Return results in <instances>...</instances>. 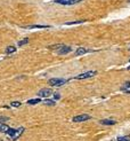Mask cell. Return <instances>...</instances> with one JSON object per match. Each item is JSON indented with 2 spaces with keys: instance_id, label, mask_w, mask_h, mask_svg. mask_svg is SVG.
Wrapping results in <instances>:
<instances>
[{
  "instance_id": "6da1fadb",
  "label": "cell",
  "mask_w": 130,
  "mask_h": 141,
  "mask_svg": "<svg viewBox=\"0 0 130 141\" xmlns=\"http://www.w3.org/2000/svg\"><path fill=\"white\" fill-rule=\"evenodd\" d=\"M68 80L66 79H62V78H52L49 79V82L48 84L50 85V86H62L64 84L66 83Z\"/></svg>"
},
{
  "instance_id": "7a4b0ae2",
  "label": "cell",
  "mask_w": 130,
  "mask_h": 141,
  "mask_svg": "<svg viewBox=\"0 0 130 141\" xmlns=\"http://www.w3.org/2000/svg\"><path fill=\"white\" fill-rule=\"evenodd\" d=\"M91 117L87 114H83V115H79V116H75V117H73V122L74 123H80V122H86V120L90 119Z\"/></svg>"
},
{
  "instance_id": "3957f363",
  "label": "cell",
  "mask_w": 130,
  "mask_h": 141,
  "mask_svg": "<svg viewBox=\"0 0 130 141\" xmlns=\"http://www.w3.org/2000/svg\"><path fill=\"white\" fill-rule=\"evenodd\" d=\"M96 73H97V71H87V72L77 76L75 79H87V78H90V77H94Z\"/></svg>"
},
{
  "instance_id": "277c9868",
  "label": "cell",
  "mask_w": 130,
  "mask_h": 141,
  "mask_svg": "<svg viewBox=\"0 0 130 141\" xmlns=\"http://www.w3.org/2000/svg\"><path fill=\"white\" fill-rule=\"evenodd\" d=\"M52 91L50 88H42L38 92V95H39L40 98H48V96L52 95Z\"/></svg>"
},
{
  "instance_id": "5b68a950",
  "label": "cell",
  "mask_w": 130,
  "mask_h": 141,
  "mask_svg": "<svg viewBox=\"0 0 130 141\" xmlns=\"http://www.w3.org/2000/svg\"><path fill=\"white\" fill-rule=\"evenodd\" d=\"M71 51H72V48H71V47H70V46H65V45H64L61 49H58L57 53L59 54V55H65V54H68Z\"/></svg>"
},
{
  "instance_id": "8992f818",
  "label": "cell",
  "mask_w": 130,
  "mask_h": 141,
  "mask_svg": "<svg viewBox=\"0 0 130 141\" xmlns=\"http://www.w3.org/2000/svg\"><path fill=\"white\" fill-rule=\"evenodd\" d=\"M49 28V25H39V24H33V25H24L23 29H46Z\"/></svg>"
},
{
  "instance_id": "52a82bcc",
  "label": "cell",
  "mask_w": 130,
  "mask_h": 141,
  "mask_svg": "<svg viewBox=\"0 0 130 141\" xmlns=\"http://www.w3.org/2000/svg\"><path fill=\"white\" fill-rule=\"evenodd\" d=\"M23 132H24V127H20V129H17V130L15 131V133H14V135L11 136V139H13V140H16V139L21 135Z\"/></svg>"
},
{
  "instance_id": "ba28073f",
  "label": "cell",
  "mask_w": 130,
  "mask_h": 141,
  "mask_svg": "<svg viewBox=\"0 0 130 141\" xmlns=\"http://www.w3.org/2000/svg\"><path fill=\"white\" fill-rule=\"evenodd\" d=\"M115 120L113 119H103L100 120V124H103V125H115Z\"/></svg>"
},
{
  "instance_id": "9c48e42d",
  "label": "cell",
  "mask_w": 130,
  "mask_h": 141,
  "mask_svg": "<svg viewBox=\"0 0 130 141\" xmlns=\"http://www.w3.org/2000/svg\"><path fill=\"white\" fill-rule=\"evenodd\" d=\"M86 53H88V49H87V48L80 47V48H78V49L75 51V55L79 56V55H83V54H86Z\"/></svg>"
},
{
  "instance_id": "30bf717a",
  "label": "cell",
  "mask_w": 130,
  "mask_h": 141,
  "mask_svg": "<svg viewBox=\"0 0 130 141\" xmlns=\"http://www.w3.org/2000/svg\"><path fill=\"white\" fill-rule=\"evenodd\" d=\"M8 130H9V126H7L4 123H0V132L1 133H7Z\"/></svg>"
},
{
  "instance_id": "8fae6325",
  "label": "cell",
  "mask_w": 130,
  "mask_h": 141,
  "mask_svg": "<svg viewBox=\"0 0 130 141\" xmlns=\"http://www.w3.org/2000/svg\"><path fill=\"white\" fill-rule=\"evenodd\" d=\"M54 2L61 5H71V0H54Z\"/></svg>"
},
{
  "instance_id": "7c38bea8",
  "label": "cell",
  "mask_w": 130,
  "mask_h": 141,
  "mask_svg": "<svg viewBox=\"0 0 130 141\" xmlns=\"http://www.w3.org/2000/svg\"><path fill=\"white\" fill-rule=\"evenodd\" d=\"M63 46H64L63 44H56V45H52V46H49L48 48H50V49H61Z\"/></svg>"
},
{
  "instance_id": "4fadbf2b",
  "label": "cell",
  "mask_w": 130,
  "mask_h": 141,
  "mask_svg": "<svg viewBox=\"0 0 130 141\" xmlns=\"http://www.w3.org/2000/svg\"><path fill=\"white\" fill-rule=\"evenodd\" d=\"M14 52H16V48L14 46H8L6 48V53L7 54H10V53H14Z\"/></svg>"
},
{
  "instance_id": "5bb4252c",
  "label": "cell",
  "mask_w": 130,
  "mask_h": 141,
  "mask_svg": "<svg viewBox=\"0 0 130 141\" xmlns=\"http://www.w3.org/2000/svg\"><path fill=\"white\" fill-rule=\"evenodd\" d=\"M27 103L29 105H36V103H40V99H31V100H29L27 101Z\"/></svg>"
},
{
  "instance_id": "9a60e30c",
  "label": "cell",
  "mask_w": 130,
  "mask_h": 141,
  "mask_svg": "<svg viewBox=\"0 0 130 141\" xmlns=\"http://www.w3.org/2000/svg\"><path fill=\"white\" fill-rule=\"evenodd\" d=\"M84 21H74V22H68L65 23V25H74V24H80V23H83Z\"/></svg>"
},
{
  "instance_id": "2e32d148",
  "label": "cell",
  "mask_w": 130,
  "mask_h": 141,
  "mask_svg": "<svg viewBox=\"0 0 130 141\" xmlns=\"http://www.w3.org/2000/svg\"><path fill=\"white\" fill-rule=\"evenodd\" d=\"M45 105H47V106H55L56 103H55V101H54V100H46V101H45Z\"/></svg>"
},
{
  "instance_id": "e0dca14e",
  "label": "cell",
  "mask_w": 130,
  "mask_h": 141,
  "mask_svg": "<svg viewBox=\"0 0 130 141\" xmlns=\"http://www.w3.org/2000/svg\"><path fill=\"white\" fill-rule=\"evenodd\" d=\"M29 42V39L27 38H25V39H23V40H21V41H18V46H23V45H26Z\"/></svg>"
},
{
  "instance_id": "ac0fdd59",
  "label": "cell",
  "mask_w": 130,
  "mask_h": 141,
  "mask_svg": "<svg viewBox=\"0 0 130 141\" xmlns=\"http://www.w3.org/2000/svg\"><path fill=\"white\" fill-rule=\"evenodd\" d=\"M11 107H15V108H17V107H20L21 106V102H18V101H14V102H11L10 103Z\"/></svg>"
},
{
  "instance_id": "d6986e66",
  "label": "cell",
  "mask_w": 130,
  "mask_h": 141,
  "mask_svg": "<svg viewBox=\"0 0 130 141\" xmlns=\"http://www.w3.org/2000/svg\"><path fill=\"white\" fill-rule=\"evenodd\" d=\"M15 131L16 130H14V129H10V127H9V130H8V132H7V134H8V135H10V136H13V135H14V133H15Z\"/></svg>"
},
{
  "instance_id": "ffe728a7",
  "label": "cell",
  "mask_w": 130,
  "mask_h": 141,
  "mask_svg": "<svg viewBox=\"0 0 130 141\" xmlns=\"http://www.w3.org/2000/svg\"><path fill=\"white\" fill-rule=\"evenodd\" d=\"M130 87V82H125V86H123V87H122V91H125V89H127V88H129Z\"/></svg>"
},
{
  "instance_id": "44dd1931",
  "label": "cell",
  "mask_w": 130,
  "mask_h": 141,
  "mask_svg": "<svg viewBox=\"0 0 130 141\" xmlns=\"http://www.w3.org/2000/svg\"><path fill=\"white\" fill-rule=\"evenodd\" d=\"M118 141H129V138H125V136H121L118 139Z\"/></svg>"
},
{
  "instance_id": "7402d4cb",
  "label": "cell",
  "mask_w": 130,
  "mask_h": 141,
  "mask_svg": "<svg viewBox=\"0 0 130 141\" xmlns=\"http://www.w3.org/2000/svg\"><path fill=\"white\" fill-rule=\"evenodd\" d=\"M5 120H8V117H2V116H0V123H4Z\"/></svg>"
},
{
  "instance_id": "603a6c76",
  "label": "cell",
  "mask_w": 130,
  "mask_h": 141,
  "mask_svg": "<svg viewBox=\"0 0 130 141\" xmlns=\"http://www.w3.org/2000/svg\"><path fill=\"white\" fill-rule=\"evenodd\" d=\"M80 1H82V0H71V5H74V4H78Z\"/></svg>"
},
{
  "instance_id": "cb8c5ba5",
  "label": "cell",
  "mask_w": 130,
  "mask_h": 141,
  "mask_svg": "<svg viewBox=\"0 0 130 141\" xmlns=\"http://www.w3.org/2000/svg\"><path fill=\"white\" fill-rule=\"evenodd\" d=\"M54 96H55V99H59V98H61V95H59L58 93H55V95H54Z\"/></svg>"
},
{
  "instance_id": "d4e9b609",
  "label": "cell",
  "mask_w": 130,
  "mask_h": 141,
  "mask_svg": "<svg viewBox=\"0 0 130 141\" xmlns=\"http://www.w3.org/2000/svg\"><path fill=\"white\" fill-rule=\"evenodd\" d=\"M128 70H130V67H128Z\"/></svg>"
},
{
  "instance_id": "484cf974",
  "label": "cell",
  "mask_w": 130,
  "mask_h": 141,
  "mask_svg": "<svg viewBox=\"0 0 130 141\" xmlns=\"http://www.w3.org/2000/svg\"><path fill=\"white\" fill-rule=\"evenodd\" d=\"M129 1H130V0H129Z\"/></svg>"
},
{
  "instance_id": "4316f807",
  "label": "cell",
  "mask_w": 130,
  "mask_h": 141,
  "mask_svg": "<svg viewBox=\"0 0 130 141\" xmlns=\"http://www.w3.org/2000/svg\"><path fill=\"white\" fill-rule=\"evenodd\" d=\"M129 61H130V60H129Z\"/></svg>"
}]
</instances>
